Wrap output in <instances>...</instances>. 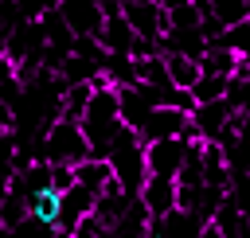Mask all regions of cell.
<instances>
[{"instance_id": "1", "label": "cell", "mask_w": 250, "mask_h": 238, "mask_svg": "<svg viewBox=\"0 0 250 238\" xmlns=\"http://www.w3.org/2000/svg\"><path fill=\"white\" fill-rule=\"evenodd\" d=\"M82 133H86V140H90V148H94L98 160H109L113 140L125 133V121H121V98H117V90H113L105 78L98 82L94 101H90V109H86V117H82Z\"/></svg>"}, {"instance_id": "2", "label": "cell", "mask_w": 250, "mask_h": 238, "mask_svg": "<svg viewBox=\"0 0 250 238\" xmlns=\"http://www.w3.org/2000/svg\"><path fill=\"white\" fill-rule=\"evenodd\" d=\"M109 164H113V179L125 187V195L137 199L141 187H145V179H148V164H145V144H141V137H137L133 129H125V133L113 140Z\"/></svg>"}, {"instance_id": "3", "label": "cell", "mask_w": 250, "mask_h": 238, "mask_svg": "<svg viewBox=\"0 0 250 238\" xmlns=\"http://www.w3.org/2000/svg\"><path fill=\"white\" fill-rule=\"evenodd\" d=\"M94 156V148H90V140H86V133H82V125L78 121H51V129H47V137H43V160L47 164H66V168H78L82 160H90Z\"/></svg>"}, {"instance_id": "4", "label": "cell", "mask_w": 250, "mask_h": 238, "mask_svg": "<svg viewBox=\"0 0 250 238\" xmlns=\"http://www.w3.org/2000/svg\"><path fill=\"white\" fill-rule=\"evenodd\" d=\"M121 16L129 20V27L137 31V39H148V43H164L168 35V4H156V0H129L121 4Z\"/></svg>"}, {"instance_id": "5", "label": "cell", "mask_w": 250, "mask_h": 238, "mask_svg": "<svg viewBox=\"0 0 250 238\" xmlns=\"http://www.w3.org/2000/svg\"><path fill=\"white\" fill-rule=\"evenodd\" d=\"M176 195H180L176 179L148 176V179H145V187H141V195H137V203L145 207V215H148L152 222H164V218L180 215V207H176Z\"/></svg>"}, {"instance_id": "6", "label": "cell", "mask_w": 250, "mask_h": 238, "mask_svg": "<svg viewBox=\"0 0 250 238\" xmlns=\"http://www.w3.org/2000/svg\"><path fill=\"white\" fill-rule=\"evenodd\" d=\"M191 129V113H180V109H152L145 129L137 133L141 144H156V140H184V133Z\"/></svg>"}, {"instance_id": "7", "label": "cell", "mask_w": 250, "mask_h": 238, "mask_svg": "<svg viewBox=\"0 0 250 238\" xmlns=\"http://www.w3.org/2000/svg\"><path fill=\"white\" fill-rule=\"evenodd\" d=\"M188 140H156V144H145V164H148V176H160V179H176L184 160H188Z\"/></svg>"}, {"instance_id": "8", "label": "cell", "mask_w": 250, "mask_h": 238, "mask_svg": "<svg viewBox=\"0 0 250 238\" xmlns=\"http://www.w3.org/2000/svg\"><path fill=\"white\" fill-rule=\"evenodd\" d=\"M59 12H62V20H66V27L74 31V39H98V31H102V23H105V16H102V4H59Z\"/></svg>"}, {"instance_id": "9", "label": "cell", "mask_w": 250, "mask_h": 238, "mask_svg": "<svg viewBox=\"0 0 250 238\" xmlns=\"http://www.w3.org/2000/svg\"><path fill=\"white\" fill-rule=\"evenodd\" d=\"M94 207H98V195H90L86 187L66 191V195H62V218H59V234H66V238H70V234L78 230V222L94 215Z\"/></svg>"}, {"instance_id": "10", "label": "cell", "mask_w": 250, "mask_h": 238, "mask_svg": "<svg viewBox=\"0 0 250 238\" xmlns=\"http://www.w3.org/2000/svg\"><path fill=\"white\" fill-rule=\"evenodd\" d=\"M74 183H78V187H86L90 195H102V191L113 183V164H109V160L90 156V160H82V164L74 168Z\"/></svg>"}, {"instance_id": "11", "label": "cell", "mask_w": 250, "mask_h": 238, "mask_svg": "<svg viewBox=\"0 0 250 238\" xmlns=\"http://www.w3.org/2000/svg\"><path fill=\"white\" fill-rule=\"evenodd\" d=\"M164 66H168L172 86H176V90H184V94H191V90L199 86V78H203L199 59H188V55H164Z\"/></svg>"}, {"instance_id": "12", "label": "cell", "mask_w": 250, "mask_h": 238, "mask_svg": "<svg viewBox=\"0 0 250 238\" xmlns=\"http://www.w3.org/2000/svg\"><path fill=\"white\" fill-rule=\"evenodd\" d=\"M199 66H203V74L234 78V74H238V66H242V55H234V51H230V47H223V43H215V47H207V55L199 59Z\"/></svg>"}, {"instance_id": "13", "label": "cell", "mask_w": 250, "mask_h": 238, "mask_svg": "<svg viewBox=\"0 0 250 238\" xmlns=\"http://www.w3.org/2000/svg\"><path fill=\"white\" fill-rule=\"evenodd\" d=\"M27 215L51 230H59V218H62V195L59 191H39V195H27Z\"/></svg>"}, {"instance_id": "14", "label": "cell", "mask_w": 250, "mask_h": 238, "mask_svg": "<svg viewBox=\"0 0 250 238\" xmlns=\"http://www.w3.org/2000/svg\"><path fill=\"white\" fill-rule=\"evenodd\" d=\"M27 218H31V215H27V199H23L20 191H12V195L0 203V222H4V230H20Z\"/></svg>"}, {"instance_id": "15", "label": "cell", "mask_w": 250, "mask_h": 238, "mask_svg": "<svg viewBox=\"0 0 250 238\" xmlns=\"http://www.w3.org/2000/svg\"><path fill=\"white\" fill-rule=\"evenodd\" d=\"M227 199H230L242 215H250V172H234V176H230V191H227Z\"/></svg>"}, {"instance_id": "16", "label": "cell", "mask_w": 250, "mask_h": 238, "mask_svg": "<svg viewBox=\"0 0 250 238\" xmlns=\"http://www.w3.org/2000/svg\"><path fill=\"white\" fill-rule=\"evenodd\" d=\"M223 47H230L234 55H246V51H250V20L238 23V27H230V31L223 35Z\"/></svg>"}, {"instance_id": "17", "label": "cell", "mask_w": 250, "mask_h": 238, "mask_svg": "<svg viewBox=\"0 0 250 238\" xmlns=\"http://www.w3.org/2000/svg\"><path fill=\"white\" fill-rule=\"evenodd\" d=\"M16 70H20V66H16V62L8 59V55H0V90L16 82Z\"/></svg>"}, {"instance_id": "18", "label": "cell", "mask_w": 250, "mask_h": 238, "mask_svg": "<svg viewBox=\"0 0 250 238\" xmlns=\"http://www.w3.org/2000/svg\"><path fill=\"white\" fill-rule=\"evenodd\" d=\"M195 238H227V234H223V226H219V222H199Z\"/></svg>"}, {"instance_id": "19", "label": "cell", "mask_w": 250, "mask_h": 238, "mask_svg": "<svg viewBox=\"0 0 250 238\" xmlns=\"http://www.w3.org/2000/svg\"><path fill=\"white\" fill-rule=\"evenodd\" d=\"M0 125L12 129V105H4V101H0Z\"/></svg>"}, {"instance_id": "20", "label": "cell", "mask_w": 250, "mask_h": 238, "mask_svg": "<svg viewBox=\"0 0 250 238\" xmlns=\"http://www.w3.org/2000/svg\"><path fill=\"white\" fill-rule=\"evenodd\" d=\"M8 195H12V191H8V183H4V176H0V203H4Z\"/></svg>"}]
</instances>
